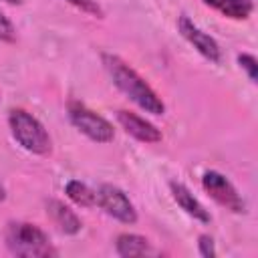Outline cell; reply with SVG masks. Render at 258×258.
I'll list each match as a JSON object with an SVG mask.
<instances>
[{
	"label": "cell",
	"instance_id": "obj_1",
	"mask_svg": "<svg viewBox=\"0 0 258 258\" xmlns=\"http://www.w3.org/2000/svg\"><path fill=\"white\" fill-rule=\"evenodd\" d=\"M101 60H103L105 71L109 73L113 85L125 97H129L139 109H143L145 113H151V115L165 113V103L161 101V97L129 62H125L121 56L111 54V52H103Z\"/></svg>",
	"mask_w": 258,
	"mask_h": 258
},
{
	"label": "cell",
	"instance_id": "obj_2",
	"mask_svg": "<svg viewBox=\"0 0 258 258\" xmlns=\"http://www.w3.org/2000/svg\"><path fill=\"white\" fill-rule=\"evenodd\" d=\"M4 244L10 254L20 258H48L56 256L54 246L50 244L48 236L30 222H8L4 228Z\"/></svg>",
	"mask_w": 258,
	"mask_h": 258
},
{
	"label": "cell",
	"instance_id": "obj_3",
	"mask_svg": "<svg viewBox=\"0 0 258 258\" xmlns=\"http://www.w3.org/2000/svg\"><path fill=\"white\" fill-rule=\"evenodd\" d=\"M8 125L10 133L16 139V143L34 155H48L52 149L50 135L46 127L28 111L24 109H12L8 113Z\"/></svg>",
	"mask_w": 258,
	"mask_h": 258
},
{
	"label": "cell",
	"instance_id": "obj_4",
	"mask_svg": "<svg viewBox=\"0 0 258 258\" xmlns=\"http://www.w3.org/2000/svg\"><path fill=\"white\" fill-rule=\"evenodd\" d=\"M67 113H69V121L83 135H87L91 141H95V143H109V141L115 139L113 125L103 115H99L97 111L89 109L85 103L71 101L69 107H67Z\"/></svg>",
	"mask_w": 258,
	"mask_h": 258
},
{
	"label": "cell",
	"instance_id": "obj_5",
	"mask_svg": "<svg viewBox=\"0 0 258 258\" xmlns=\"http://www.w3.org/2000/svg\"><path fill=\"white\" fill-rule=\"evenodd\" d=\"M202 185L204 189L210 194L212 200H216L220 206H224L226 210L234 212V214H244L246 212V204L242 200V196L238 194L236 185L220 171L210 169L202 175Z\"/></svg>",
	"mask_w": 258,
	"mask_h": 258
},
{
	"label": "cell",
	"instance_id": "obj_6",
	"mask_svg": "<svg viewBox=\"0 0 258 258\" xmlns=\"http://www.w3.org/2000/svg\"><path fill=\"white\" fill-rule=\"evenodd\" d=\"M95 194H97V206L107 216H111L123 224L137 222V210L123 189H119L117 185H111V183H103V185H99V189Z\"/></svg>",
	"mask_w": 258,
	"mask_h": 258
},
{
	"label": "cell",
	"instance_id": "obj_7",
	"mask_svg": "<svg viewBox=\"0 0 258 258\" xmlns=\"http://www.w3.org/2000/svg\"><path fill=\"white\" fill-rule=\"evenodd\" d=\"M177 30H179V34L204 56V58H208L210 62H220V58H222V50H220V44L208 34V32H204L200 26H196L187 16H179L177 18Z\"/></svg>",
	"mask_w": 258,
	"mask_h": 258
},
{
	"label": "cell",
	"instance_id": "obj_8",
	"mask_svg": "<svg viewBox=\"0 0 258 258\" xmlns=\"http://www.w3.org/2000/svg\"><path fill=\"white\" fill-rule=\"evenodd\" d=\"M117 121L125 129L127 135H131L133 139H137L141 143H159L161 141V131L153 123H149L147 119L139 117L137 113L119 109L117 111Z\"/></svg>",
	"mask_w": 258,
	"mask_h": 258
},
{
	"label": "cell",
	"instance_id": "obj_9",
	"mask_svg": "<svg viewBox=\"0 0 258 258\" xmlns=\"http://www.w3.org/2000/svg\"><path fill=\"white\" fill-rule=\"evenodd\" d=\"M46 214H48V218L52 220V224H54L62 234L75 236V234H79L81 228H83L81 218H79L69 206H64V204L58 202V200H48V202H46Z\"/></svg>",
	"mask_w": 258,
	"mask_h": 258
},
{
	"label": "cell",
	"instance_id": "obj_10",
	"mask_svg": "<svg viewBox=\"0 0 258 258\" xmlns=\"http://www.w3.org/2000/svg\"><path fill=\"white\" fill-rule=\"evenodd\" d=\"M169 189H171V196H173V200L177 202V206H179L187 216H191L194 220H200V222H204V224H208V222L212 220L210 212L202 206V202H200L183 183L171 181V183H169Z\"/></svg>",
	"mask_w": 258,
	"mask_h": 258
},
{
	"label": "cell",
	"instance_id": "obj_11",
	"mask_svg": "<svg viewBox=\"0 0 258 258\" xmlns=\"http://www.w3.org/2000/svg\"><path fill=\"white\" fill-rule=\"evenodd\" d=\"M115 252L123 258L131 256H145L151 252L149 240L139 234H119L115 240Z\"/></svg>",
	"mask_w": 258,
	"mask_h": 258
},
{
	"label": "cell",
	"instance_id": "obj_12",
	"mask_svg": "<svg viewBox=\"0 0 258 258\" xmlns=\"http://www.w3.org/2000/svg\"><path fill=\"white\" fill-rule=\"evenodd\" d=\"M64 194H67V198H69L73 204H77V206H81V208H93V206H97V194H95L87 183H83V181H79V179L67 181Z\"/></svg>",
	"mask_w": 258,
	"mask_h": 258
},
{
	"label": "cell",
	"instance_id": "obj_13",
	"mask_svg": "<svg viewBox=\"0 0 258 258\" xmlns=\"http://www.w3.org/2000/svg\"><path fill=\"white\" fill-rule=\"evenodd\" d=\"M226 18L232 20H246L252 10H254V2L252 0H222L220 8H218Z\"/></svg>",
	"mask_w": 258,
	"mask_h": 258
},
{
	"label": "cell",
	"instance_id": "obj_14",
	"mask_svg": "<svg viewBox=\"0 0 258 258\" xmlns=\"http://www.w3.org/2000/svg\"><path fill=\"white\" fill-rule=\"evenodd\" d=\"M238 62L246 71L248 79L252 83H256L258 81V60H256V56L254 54H248V52H242V54H238Z\"/></svg>",
	"mask_w": 258,
	"mask_h": 258
},
{
	"label": "cell",
	"instance_id": "obj_15",
	"mask_svg": "<svg viewBox=\"0 0 258 258\" xmlns=\"http://www.w3.org/2000/svg\"><path fill=\"white\" fill-rule=\"evenodd\" d=\"M69 4H73L75 8H79L81 12L89 14V16H95V18H103L105 12L103 8L97 4V0H67Z\"/></svg>",
	"mask_w": 258,
	"mask_h": 258
},
{
	"label": "cell",
	"instance_id": "obj_16",
	"mask_svg": "<svg viewBox=\"0 0 258 258\" xmlns=\"http://www.w3.org/2000/svg\"><path fill=\"white\" fill-rule=\"evenodd\" d=\"M0 40L2 42H16V28L2 10H0Z\"/></svg>",
	"mask_w": 258,
	"mask_h": 258
},
{
	"label": "cell",
	"instance_id": "obj_17",
	"mask_svg": "<svg viewBox=\"0 0 258 258\" xmlns=\"http://www.w3.org/2000/svg\"><path fill=\"white\" fill-rule=\"evenodd\" d=\"M198 250H200V256L204 258H214L216 256V246H214V238L210 234H202L198 238Z\"/></svg>",
	"mask_w": 258,
	"mask_h": 258
},
{
	"label": "cell",
	"instance_id": "obj_18",
	"mask_svg": "<svg viewBox=\"0 0 258 258\" xmlns=\"http://www.w3.org/2000/svg\"><path fill=\"white\" fill-rule=\"evenodd\" d=\"M206 6H212V8H220V4H222V0H202Z\"/></svg>",
	"mask_w": 258,
	"mask_h": 258
},
{
	"label": "cell",
	"instance_id": "obj_19",
	"mask_svg": "<svg viewBox=\"0 0 258 258\" xmlns=\"http://www.w3.org/2000/svg\"><path fill=\"white\" fill-rule=\"evenodd\" d=\"M6 200V189H4V185L0 183V202H4Z\"/></svg>",
	"mask_w": 258,
	"mask_h": 258
},
{
	"label": "cell",
	"instance_id": "obj_20",
	"mask_svg": "<svg viewBox=\"0 0 258 258\" xmlns=\"http://www.w3.org/2000/svg\"><path fill=\"white\" fill-rule=\"evenodd\" d=\"M4 2H8V4H22L24 0H4Z\"/></svg>",
	"mask_w": 258,
	"mask_h": 258
}]
</instances>
